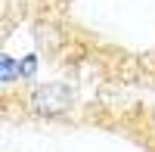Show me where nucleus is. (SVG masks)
Masks as SVG:
<instances>
[{
  "label": "nucleus",
  "instance_id": "f257e3e1",
  "mask_svg": "<svg viewBox=\"0 0 155 152\" xmlns=\"http://www.w3.org/2000/svg\"><path fill=\"white\" fill-rule=\"evenodd\" d=\"M74 106V90L62 81H50V84H37L28 93V109L41 118H59Z\"/></svg>",
  "mask_w": 155,
  "mask_h": 152
},
{
  "label": "nucleus",
  "instance_id": "f03ea898",
  "mask_svg": "<svg viewBox=\"0 0 155 152\" xmlns=\"http://www.w3.org/2000/svg\"><path fill=\"white\" fill-rule=\"evenodd\" d=\"M0 81L3 84H12V81H22V71H19V62L12 56H0Z\"/></svg>",
  "mask_w": 155,
  "mask_h": 152
},
{
  "label": "nucleus",
  "instance_id": "7ed1b4c3",
  "mask_svg": "<svg viewBox=\"0 0 155 152\" xmlns=\"http://www.w3.org/2000/svg\"><path fill=\"white\" fill-rule=\"evenodd\" d=\"M37 53H28L25 59H19V71H22V81H31V78H37Z\"/></svg>",
  "mask_w": 155,
  "mask_h": 152
}]
</instances>
